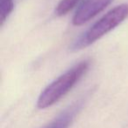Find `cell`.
<instances>
[{
	"label": "cell",
	"mask_w": 128,
	"mask_h": 128,
	"mask_svg": "<svg viewBox=\"0 0 128 128\" xmlns=\"http://www.w3.org/2000/svg\"><path fill=\"white\" fill-rule=\"evenodd\" d=\"M90 65V60H82L54 79L40 94L37 100L38 108H48L60 101L85 76Z\"/></svg>",
	"instance_id": "1"
},
{
	"label": "cell",
	"mask_w": 128,
	"mask_h": 128,
	"mask_svg": "<svg viewBox=\"0 0 128 128\" xmlns=\"http://www.w3.org/2000/svg\"><path fill=\"white\" fill-rule=\"evenodd\" d=\"M128 18V4L117 6L96 21L88 30L81 34L70 46L72 51H78L90 46L115 29Z\"/></svg>",
	"instance_id": "2"
},
{
	"label": "cell",
	"mask_w": 128,
	"mask_h": 128,
	"mask_svg": "<svg viewBox=\"0 0 128 128\" xmlns=\"http://www.w3.org/2000/svg\"><path fill=\"white\" fill-rule=\"evenodd\" d=\"M112 0H82L72 18V24L79 26L103 12Z\"/></svg>",
	"instance_id": "3"
},
{
	"label": "cell",
	"mask_w": 128,
	"mask_h": 128,
	"mask_svg": "<svg viewBox=\"0 0 128 128\" xmlns=\"http://www.w3.org/2000/svg\"><path fill=\"white\" fill-rule=\"evenodd\" d=\"M85 103V98H81L68 105L67 108L60 112L54 119L43 126L42 128H68L75 118L82 110Z\"/></svg>",
	"instance_id": "4"
},
{
	"label": "cell",
	"mask_w": 128,
	"mask_h": 128,
	"mask_svg": "<svg viewBox=\"0 0 128 128\" xmlns=\"http://www.w3.org/2000/svg\"><path fill=\"white\" fill-rule=\"evenodd\" d=\"M82 0H60L56 6L54 13L56 16L62 17L68 14L76 6H79Z\"/></svg>",
	"instance_id": "5"
},
{
	"label": "cell",
	"mask_w": 128,
	"mask_h": 128,
	"mask_svg": "<svg viewBox=\"0 0 128 128\" xmlns=\"http://www.w3.org/2000/svg\"><path fill=\"white\" fill-rule=\"evenodd\" d=\"M14 8L13 0H0V26H3Z\"/></svg>",
	"instance_id": "6"
}]
</instances>
